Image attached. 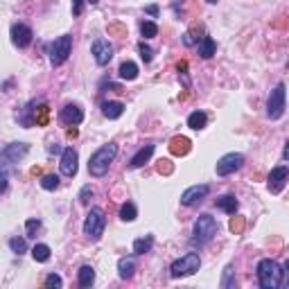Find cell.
Masks as SVG:
<instances>
[{
  "label": "cell",
  "instance_id": "1",
  "mask_svg": "<svg viewBox=\"0 0 289 289\" xmlns=\"http://www.w3.org/2000/svg\"><path fill=\"white\" fill-rule=\"evenodd\" d=\"M285 278V267H280L276 260H260L258 262V283L262 289H278Z\"/></svg>",
  "mask_w": 289,
  "mask_h": 289
},
{
  "label": "cell",
  "instance_id": "2",
  "mask_svg": "<svg viewBox=\"0 0 289 289\" xmlns=\"http://www.w3.org/2000/svg\"><path fill=\"white\" fill-rule=\"evenodd\" d=\"M115 156H118V145L115 142H108V145L99 147L89 161L91 177H104L108 172V167H111V163L115 161Z\"/></svg>",
  "mask_w": 289,
  "mask_h": 289
},
{
  "label": "cell",
  "instance_id": "3",
  "mask_svg": "<svg viewBox=\"0 0 289 289\" xmlns=\"http://www.w3.org/2000/svg\"><path fill=\"white\" fill-rule=\"evenodd\" d=\"M104 226H106V215H104V210L102 208H91V212L86 215V221H84V233H86V237L97 242L104 233Z\"/></svg>",
  "mask_w": 289,
  "mask_h": 289
},
{
  "label": "cell",
  "instance_id": "4",
  "mask_svg": "<svg viewBox=\"0 0 289 289\" xmlns=\"http://www.w3.org/2000/svg\"><path fill=\"white\" fill-rule=\"evenodd\" d=\"M201 267V258L196 253H186L183 258L174 260L170 267V276L172 278H183V276H192L196 274Z\"/></svg>",
  "mask_w": 289,
  "mask_h": 289
},
{
  "label": "cell",
  "instance_id": "5",
  "mask_svg": "<svg viewBox=\"0 0 289 289\" xmlns=\"http://www.w3.org/2000/svg\"><path fill=\"white\" fill-rule=\"evenodd\" d=\"M217 219L210 215H199L194 221V242H199V244H206V242H210L212 237L217 235Z\"/></svg>",
  "mask_w": 289,
  "mask_h": 289
},
{
  "label": "cell",
  "instance_id": "6",
  "mask_svg": "<svg viewBox=\"0 0 289 289\" xmlns=\"http://www.w3.org/2000/svg\"><path fill=\"white\" fill-rule=\"evenodd\" d=\"M70 50H73V36L64 34L59 39H54V43L50 45V61L52 66H61L66 59L70 57Z\"/></svg>",
  "mask_w": 289,
  "mask_h": 289
},
{
  "label": "cell",
  "instance_id": "7",
  "mask_svg": "<svg viewBox=\"0 0 289 289\" xmlns=\"http://www.w3.org/2000/svg\"><path fill=\"white\" fill-rule=\"evenodd\" d=\"M267 115L271 120H278L285 115V84H278L269 95V102H267Z\"/></svg>",
  "mask_w": 289,
  "mask_h": 289
},
{
  "label": "cell",
  "instance_id": "8",
  "mask_svg": "<svg viewBox=\"0 0 289 289\" xmlns=\"http://www.w3.org/2000/svg\"><path fill=\"white\" fill-rule=\"evenodd\" d=\"M244 165V156L242 154H226L217 161V174L219 177H228L233 172H237L240 167Z\"/></svg>",
  "mask_w": 289,
  "mask_h": 289
},
{
  "label": "cell",
  "instance_id": "9",
  "mask_svg": "<svg viewBox=\"0 0 289 289\" xmlns=\"http://www.w3.org/2000/svg\"><path fill=\"white\" fill-rule=\"evenodd\" d=\"M91 52H93V59L97 66H106L113 59V45L106 39H95Z\"/></svg>",
  "mask_w": 289,
  "mask_h": 289
},
{
  "label": "cell",
  "instance_id": "10",
  "mask_svg": "<svg viewBox=\"0 0 289 289\" xmlns=\"http://www.w3.org/2000/svg\"><path fill=\"white\" fill-rule=\"evenodd\" d=\"M27 152H30V147H27L25 142H11V145H7V147L2 149L0 158H2L5 165H11V163H18Z\"/></svg>",
  "mask_w": 289,
  "mask_h": 289
},
{
  "label": "cell",
  "instance_id": "11",
  "mask_svg": "<svg viewBox=\"0 0 289 289\" xmlns=\"http://www.w3.org/2000/svg\"><path fill=\"white\" fill-rule=\"evenodd\" d=\"M77 161H79L77 149L66 147L64 154H61V163H59L61 174H64V177H75V174H77Z\"/></svg>",
  "mask_w": 289,
  "mask_h": 289
},
{
  "label": "cell",
  "instance_id": "12",
  "mask_svg": "<svg viewBox=\"0 0 289 289\" xmlns=\"http://www.w3.org/2000/svg\"><path fill=\"white\" fill-rule=\"evenodd\" d=\"M287 177H289V172H287V167H285V165L274 167V170H271V174H269V190L274 192V194L283 192L285 183H287Z\"/></svg>",
  "mask_w": 289,
  "mask_h": 289
},
{
  "label": "cell",
  "instance_id": "13",
  "mask_svg": "<svg viewBox=\"0 0 289 289\" xmlns=\"http://www.w3.org/2000/svg\"><path fill=\"white\" fill-rule=\"evenodd\" d=\"M208 192H210V188H208V186H192L181 194V203H183V206H194V203H199Z\"/></svg>",
  "mask_w": 289,
  "mask_h": 289
},
{
  "label": "cell",
  "instance_id": "14",
  "mask_svg": "<svg viewBox=\"0 0 289 289\" xmlns=\"http://www.w3.org/2000/svg\"><path fill=\"white\" fill-rule=\"evenodd\" d=\"M11 41H14V45H18V48H27V45L32 43V30L23 23L14 25V27H11Z\"/></svg>",
  "mask_w": 289,
  "mask_h": 289
},
{
  "label": "cell",
  "instance_id": "15",
  "mask_svg": "<svg viewBox=\"0 0 289 289\" xmlns=\"http://www.w3.org/2000/svg\"><path fill=\"white\" fill-rule=\"evenodd\" d=\"M82 120H84V111L77 106V104H68V106H64V111H61V122L64 124H68V127H77Z\"/></svg>",
  "mask_w": 289,
  "mask_h": 289
},
{
  "label": "cell",
  "instance_id": "16",
  "mask_svg": "<svg viewBox=\"0 0 289 289\" xmlns=\"http://www.w3.org/2000/svg\"><path fill=\"white\" fill-rule=\"evenodd\" d=\"M170 152L174 154V156H186V154L190 152V140H188L186 136L172 138V142H170Z\"/></svg>",
  "mask_w": 289,
  "mask_h": 289
},
{
  "label": "cell",
  "instance_id": "17",
  "mask_svg": "<svg viewBox=\"0 0 289 289\" xmlns=\"http://www.w3.org/2000/svg\"><path fill=\"white\" fill-rule=\"evenodd\" d=\"M215 206L219 208V210H224V212H228V215H235L237 212V199L233 194H224V196H219V199L215 201Z\"/></svg>",
  "mask_w": 289,
  "mask_h": 289
},
{
  "label": "cell",
  "instance_id": "18",
  "mask_svg": "<svg viewBox=\"0 0 289 289\" xmlns=\"http://www.w3.org/2000/svg\"><path fill=\"white\" fill-rule=\"evenodd\" d=\"M102 113H104V118H108V120H118L124 113V104L122 102H104Z\"/></svg>",
  "mask_w": 289,
  "mask_h": 289
},
{
  "label": "cell",
  "instance_id": "19",
  "mask_svg": "<svg viewBox=\"0 0 289 289\" xmlns=\"http://www.w3.org/2000/svg\"><path fill=\"white\" fill-rule=\"evenodd\" d=\"M152 154H154V145H145L142 149H138V152H136V156L131 158L129 165H131V167H142L149 158H152Z\"/></svg>",
  "mask_w": 289,
  "mask_h": 289
},
{
  "label": "cell",
  "instance_id": "20",
  "mask_svg": "<svg viewBox=\"0 0 289 289\" xmlns=\"http://www.w3.org/2000/svg\"><path fill=\"white\" fill-rule=\"evenodd\" d=\"M77 280H79V287H91L95 283V269L89 265H84L77 274Z\"/></svg>",
  "mask_w": 289,
  "mask_h": 289
},
{
  "label": "cell",
  "instance_id": "21",
  "mask_svg": "<svg viewBox=\"0 0 289 289\" xmlns=\"http://www.w3.org/2000/svg\"><path fill=\"white\" fill-rule=\"evenodd\" d=\"M215 50H217V43H215V39H212V36H203V39H201L199 54L203 57V59H210L212 54H215Z\"/></svg>",
  "mask_w": 289,
  "mask_h": 289
},
{
  "label": "cell",
  "instance_id": "22",
  "mask_svg": "<svg viewBox=\"0 0 289 289\" xmlns=\"http://www.w3.org/2000/svg\"><path fill=\"white\" fill-rule=\"evenodd\" d=\"M118 271H120V278L129 280L133 276V271H136V262H133L131 258H122L118 262Z\"/></svg>",
  "mask_w": 289,
  "mask_h": 289
},
{
  "label": "cell",
  "instance_id": "23",
  "mask_svg": "<svg viewBox=\"0 0 289 289\" xmlns=\"http://www.w3.org/2000/svg\"><path fill=\"white\" fill-rule=\"evenodd\" d=\"M118 75H120V79H127V82H133V79L138 77V66L133 64V61H124V64L120 66Z\"/></svg>",
  "mask_w": 289,
  "mask_h": 289
},
{
  "label": "cell",
  "instance_id": "24",
  "mask_svg": "<svg viewBox=\"0 0 289 289\" xmlns=\"http://www.w3.org/2000/svg\"><path fill=\"white\" fill-rule=\"evenodd\" d=\"M152 246H154V237L152 235L140 237V240L133 242V253H136V255H145V253H149V251H152Z\"/></svg>",
  "mask_w": 289,
  "mask_h": 289
},
{
  "label": "cell",
  "instance_id": "25",
  "mask_svg": "<svg viewBox=\"0 0 289 289\" xmlns=\"http://www.w3.org/2000/svg\"><path fill=\"white\" fill-rule=\"evenodd\" d=\"M206 122H208V118H206V113H203V111H194V113H190V118H188V127L194 129V131L203 129V127H206Z\"/></svg>",
  "mask_w": 289,
  "mask_h": 289
},
{
  "label": "cell",
  "instance_id": "26",
  "mask_svg": "<svg viewBox=\"0 0 289 289\" xmlns=\"http://www.w3.org/2000/svg\"><path fill=\"white\" fill-rule=\"evenodd\" d=\"M50 253H52V251H50L48 244H36L34 249H32V258H34L36 262H48Z\"/></svg>",
  "mask_w": 289,
  "mask_h": 289
},
{
  "label": "cell",
  "instance_id": "27",
  "mask_svg": "<svg viewBox=\"0 0 289 289\" xmlns=\"http://www.w3.org/2000/svg\"><path fill=\"white\" fill-rule=\"evenodd\" d=\"M136 215H138V210H136L133 203H122V208H120V219H122V221H133V219H136Z\"/></svg>",
  "mask_w": 289,
  "mask_h": 289
},
{
  "label": "cell",
  "instance_id": "28",
  "mask_svg": "<svg viewBox=\"0 0 289 289\" xmlns=\"http://www.w3.org/2000/svg\"><path fill=\"white\" fill-rule=\"evenodd\" d=\"M140 34L145 36V39H152V36L158 34V25L152 23V20H145V23L140 25Z\"/></svg>",
  "mask_w": 289,
  "mask_h": 289
},
{
  "label": "cell",
  "instance_id": "29",
  "mask_svg": "<svg viewBox=\"0 0 289 289\" xmlns=\"http://www.w3.org/2000/svg\"><path fill=\"white\" fill-rule=\"evenodd\" d=\"M41 188H43V190H57V188H59V177H57V174H45V177L41 179Z\"/></svg>",
  "mask_w": 289,
  "mask_h": 289
},
{
  "label": "cell",
  "instance_id": "30",
  "mask_svg": "<svg viewBox=\"0 0 289 289\" xmlns=\"http://www.w3.org/2000/svg\"><path fill=\"white\" fill-rule=\"evenodd\" d=\"M138 52H140V57H142V61H145V64H149V61L154 59V50L149 48L145 41H140V43H138Z\"/></svg>",
  "mask_w": 289,
  "mask_h": 289
},
{
  "label": "cell",
  "instance_id": "31",
  "mask_svg": "<svg viewBox=\"0 0 289 289\" xmlns=\"http://www.w3.org/2000/svg\"><path fill=\"white\" fill-rule=\"evenodd\" d=\"M9 246H11V251H14V253H25V251H27V242L23 240V237H11L9 240Z\"/></svg>",
  "mask_w": 289,
  "mask_h": 289
},
{
  "label": "cell",
  "instance_id": "32",
  "mask_svg": "<svg viewBox=\"0 0 289 289\" xmlns=\"http://www.w3.org/2000/svg\"><path fill=\"white\" fill-rule=\"evenodd\" d=\"M233 274H235V271H233V267H226L224 269V280H221V287L224 289H230V287H235V278H233Z\"/></svg>",
  "mask_w": 289,
  "mask_h": 289
},
{
  "label": "cell",
  "instance_id": "33",
  "mask_svg": "<svg viewBox=\"0 0 289 289\" xmlns=\"http://www.w3.org/2000/svg\"><path fill=\"white\" fill-rule=\"evenodd\" d=\"M61 285H64V280H61L57 274H50L48 278H45V287H50V289H52V287H54V289H59Z\"/></svg>",
  "mask_w": 289,
  "mask_h": 289
},
{
  "label": "cell",
  "instance_id": "34",
  "mask_svg": "<svg viewBox=\"0 0 289 289\" xmlns=\"http://www.w3.org/2000/svg\"><path fill=\"white\" fill-rule=\"evenodd\" d=\"M25 228H27V235H30V237H34V235H36V230L41 228V221H39V219H27Z\"/></svg>",
  "mask_w": 289,
  "mask_h": 289
},
{
  "label": "cell",
  "instance_id": "35",
  "mask_svg": "<svg viewBox=\"0 0 289 289\" xmlns=\"http://www.w3.org/2000/svg\"><path fill=\"white\" fill-rule=\"evenodd\" d=\"M91 196H93V188H91V186H84L82 192H79V201H82V203H89Z\"/></svg>",
  "mask_w": 289,
  "mask_h": 289
},
{
  "label": "cell",
  "instance_id": "36",
  "mask_svg": "<svg viewBox=\"0 0 289 289\" xmlns=\"http://www.w3.org/2000/svg\"><path fill=\"white\" fill-rule=\"evenodd\" d=\"M48 122V106H39V115H34V124Z\"/></svg>",
  "mask_w": 289,
  "mask_h": 289
},
{
  "label": "cell",
  "instance_id": "37",
  "mask_svg": "<svg viewBox=\"0 0 289 289\" xmlns=\"http://www.w3.org/2000/svg\"><path fill=\"white\" fill-rule=\"evenodd\" d=\"M242 228H244V219L242 217H233L230 219V230L233 233H242Z\"/></svg>",
  "mask_w": 289,
  "mask_h": 289
},
{
  "label": "cell",
  "instance_id": "38",
  "mask_svg": "<svg viewBox=\"0 0 289 289\" xmlns=\"http://www.w3.org/2000/svg\"><path fill=\"white\" fill-rule=\"evenodd\" d=\"M82 9H84V0H73V14L79 16V14H82Z\"/></svg>",
  "mask_w": 289,
  "mask_h": 289
},
{
  "label": "cell",
  "instance_id": "39",
  "mask_svg": "<svg viewBox=\"0 0 289 289\" xmlns=\"http://www.w3.org/2000/svg\"><path fill=\"white\" fill-rule=\"evenodd\" d=\"M158 172H163V174H170V172H172L170 161H161V165H158Z\"/></svg>",
  "mask_w": 289,
  "mask_h": 289
},
{
  "label": "cell",
  "instance_id": "40",
  "mask_svg": "<svg viewBox=\"0 0 289 289\" xmlns=\"http://www.w3.org/2000/svg\"><path fill=\"white\" fill-rule=\"evenodd\" d=\"M7 190V174L5 172H0V192Z\"/></svg>",
  "mask_w": 289,
  "mask_h": 289
},
{
  "label": "cell",
  "instance_id": "41",
  "mask_svg": "<svg viewBox=\"0 0 289 289\" xmlns=\"http://www.w3.org/2000/svg\"><path fill=\"white\" fill-rule=\"evenodd\" d=\"M147 14H152V16H158V7H156V5H149V7H147Z\"/></svg>",
  "mask_w": 289,
  "mask_h": 289
},
{
  "label": "cell",
  "instance_id": "42",
  "mask_svg": "<svg viewBox=\"0 0 289 289\" xmlns=\"http://www.w3.org/2000/svg\"><path fill=\"white\" fill-rule=\"evenodd\" d=\"M86 2H91V5H97L99 0H86Z\"/></svg>",
  "mask_w": 289,
  "mask_h": 289
},
{
  "label": "cell",
  "instance_id": "43",
  "mask_svg": "<svg viewBox=\"0 0 289 289\" xmlns=\"http://www.w3.org/2000/svg\"><path fill=\"white\" fill-rule=\"evenodd\" d=\"M206 2H210V5H215V2H217V0H206Z\"/></svg>",
  "mask_w": 289,
  "mask_h": 289
}]
</instances>
